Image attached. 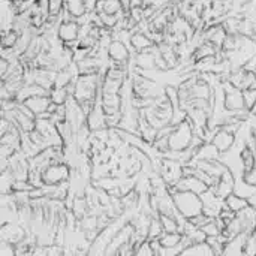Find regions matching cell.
<instances>
[{
	"mask_svg": "<svg viewBox=\"0 0 256 256\" xmlns=\"http://www.w3.org/2000/svg\"><path fill=\"white\" fill-rule=\"evenodd\" d=\"M242 180H243V183H244L246 186H249V188H252V189H256V165L252 170L243 172V178H242Z\"/></svg>",
	"mask_w": 256,
	"mask_h": 256,
	"instance_id": "cell-18",
	"label": "cell"
},
{
	"mask_svg": "<svg viewBox=\"0 0 256 256\" xmlns=\"http://www.w3.org/2000/svg\"><path fill=\"white\" fill-rule=\"evenodd\" d=\"M243 94H244V100H246V106H248V111H252L254 106L256 105V87H248L243 90Z\"/></svg>",
	"mask_w": 256,
	"mask_h": 256,
	"instance_id": "cell-17",
	"label": "cell"
},
{
	"mask_svg": "<svg viewBox=\"0 0 256 256\" xmlns=\"http://www.w3.org/2000/svg\"><path fill=\"white\" fill-rule=\"evenodd\" d=\"M240 160H242V165H243L244 171L252 170L256 165L255 148H252L250 146H244L242 148V152H240Z\"/></svg>",
	"mask_w": 256,
	"mask_h": 256,
	"instance_id": "cell-15",
	"label": "cell"
},
{
	"mask_svg": "<svg viewBox=\"0 0 256 256\" xmlns=\"http://www.w3.org/2000/svg\"><path fill=\"white\" fill-rule=\"evenodd\" d=\"M160 219V224L164 226L165 232H183V225L178 222V216H170V214H158Z\"/></svg>",
	"mask_w": 256,
	"mask_h": 256,
	"instance_id": "cell-14",
	"label": "cell"
},
{
	"mask_svg": "<svg viewBox=\"0 0 256 256\" xmlns=\"http://www.w3.org/2000/svg\"><path fill=\"white\" fill-rule=\"evenodd\" d=\"M249 206H252V202L248 196H242V195H236V194H231L230 196H226L224 200V207H226L236 213H240L242 210L248 208Z\"/></svg>",
	"mask_w": 256,
	"mask_h": 256,
	"instance_id": "cell-12",
	"label": "cell"
},
{
	"mask_svg": "<svg viewBox=\"0 0 256 256\" xmlns=\"http://www.w3.org/2000/svg\"><path fill=\"white\" fill-rule=\"evenodd\" d=\"M98 94H99V75L78 74L74 82L72 98L86 116H88V112L96 106Z\"/></svg>",
	"mask_w": 256,
	"mask_h": 256,
	"instance_id": "cell-2",
	"label": "cell"
},
{
	"mask_svg": "<svg viewBox=\"0 0 256 256\" xmlns=\"http://www.w3.org/2000/svg\"><path fill=\"white\" fill-rule=\"evenodd\" d=\"M180 255H216L214 249L210 246L208 242H201V243H192V244H188L186 248L182 249Z\"/></svg>",
	"mask_w": 256,
	"mask_h": 256,
	"instance_id": "cell-13",
	"label": "cell"
},
{
	"mask_svg": "<svg viewBox=\"0 0 256 256\" xmlns=\"http://www.w3.org/2000/svg\"><path fill=\"white\" fill-rule=\"evenodd\" d=\"M178 216L183 220H190L206 210V201L202 195H198L190 190H170Z\"/></svg>",
	"mask_w": 256,
	"mask_h": 256,
	"instance_id": "cell-3",
	"label": "cell"
},
{
	"mask_svg": "<svg viewBox=\"0 0 256 256\" xmlns=\"http://www.w3.org/2000/svg\"><path fill=\"white\" fill-rule=\"evenodd\" d=\"M236 140H237L236 130L228 126H224L213 135L210 142L216 147V150L220 154H225L232 150V147L236 146Z\"/></svg>",
	"mask_w": 256,
	"mask_h": 256,
	"instance_id": "cell-8",
	"label": "cell"
},
{
	"mask_svg": "<svg viewBox=\"0 0 256 256\" xmlns=\"http://www.w3.org/2000/svg\"><path fill=\"white\" fill-rule=\"evenodd\" d=\"M234 189H236V178H234L231 170L226 168L222 172V176L218 178V183L210 190L214 194V196H218L219 200L224 201L226 196H230L231 194H234Z\"/></svg>",
	"mask_w": 256,
	"mask_h": 256,
	"instance_id": "cell-9",
	"label": "cell"
},
{
	"mask_svg": "<svg viewBox=\"0 0 256 256\" xmlns=\"http://www.w3.org/2000/svg\"><path fill=\"white\" fill-rule=\"evenodd\" d=\"M70 178V168L63 160H54L40 171L42 186H62Z\"/></svg>",
	"mask_w": 256,
	"mask_h": 256,
	"instance_id": "cell-4",
	"label": "cell"
},
{
	"mask_svg": "<svg viewBox=\"0 0 256 256\" xmlns=\"http://www.w3.org/2000/svg\"><path fill=\"white\" fill-rule=\"evenodd\" d=\"M168 190H190L198 195H204L210 190V186L207 184L206 180H202L200 176L194 172V174L183 176L176 184H172L171 189L168 188Z\"/></svg>",
	"mask_w": 256,
	"mask_h": 256,
	"instance_id": "cell-7",
	"label": "cell"
},
{
	"mask_svg": "<svg viewBox=\"0 0 256 256\" xmlns=\"http://www.w3.org/2000/svg\"><path fill=\"white\" fill-rule=\"evenodd\" d=\"M106 54H108L110 60L114 64H126L128 60L130 58V50H129V46L120 38L118 39H112L108 44Z\"/></svg>",
	"mask_w": 256,
	"mask_h": 256,
	"instance_id": "cell-10",
	"label": "cell"
},
{
	"mask_svg": "<svg viewBox=\"0 0 256 256\" xmlns=\"http://www.w3.org/2000/svg\"><path fill=\"white\" fill-rule=\"evenodd\" d=\"M130 46L135 52H141V51H146L148 48H153L154 46V40L153 38H150L147 33L144 32H136L130 36Z\"/></svg>",
	"mask_w": 256,
	"mask_h": 256,
	"instance_id": "cell-11",
	"label": "cell"
},
{
	"mask_svg": "<svg viewBox=\"0 0 256 256\" xmlns=\"http://www.w3.org/2000/svg\"><path fill=\"white\" fill-rule=\"evenodd\" d=\"M224 106H225L226 111H230L232 114H238L240 111H248L243 90L234 87L231 82L228 86H225V90H224Z\"/></svg>",
	"mask_w": 256,
	"mask_h": 256,
	"instance_id": "cell-6",
	"label": "cell"
},
{
	"mask_svg": "<svg viewBox=\"0 0 256 256\" xmlns=\"http://www.w3.org/2000/svg\"><path fill=\"white\" fill-rule=\"evenodd\" d=\"M164 138L166 142V153H186L195 147V142H198L195 123L186 117L184 120L172 124L171 130Z\"/></svg>",
	"mask_w": 256,
	"mask_h": 256,
	"instance_id": "cell-1",
	"label": "cell"
},
{
	"mask_svg": "<svg viewBox=\"0 0 256 256\" xmlns=\"http://www.w3.org/2000/svg\"><path fill=\"white\" fill-rule=\"evenodd\" d=\"M57 39L64 48H72L74 45H78V40L81 38V26L76 18L70 16L60 21L57 26Z\"/></svg>",
	"mask_w": 256,
	"mask_h": 256,
	"instance_id": "cell-5",
	"label": "cell"
},
{
	"mask_svg": "<svg viewBox=\"0 0 256 256\" xmlns=\"http://www.w3.org/2000/svg\"><path fill=\"white\" fill-rule=\"evenodd\" d=\"M66 2L64 0H48V15L58 18V15L63 12Z\"/></svg>",
	"mask_w": 256,
	"mask_h": 256,
	"instance_id": "cell-16",
	"label": "cell"
}]
</instances>
